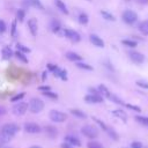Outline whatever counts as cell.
<instances>
[{
  "label": "cell",
  "instance_id": "cell-1",
  "mask_svg": "<svg viewBox=\"0 0 148 148\" xmlns=\"http://www.w3.org/2000/svg\"><path fill=\"white\" fill-rule=\"evenodd\" d=\"M44 109V102L40 98L34 97L30 99L29 102V110L32 113H39L42 110Z\"/></svg>",
  "mask_w": 148,
  "mask_h": 148
},
{
  "label": "cell",
  "instance_id": "cell-2",
  "mask_svg": "<svg viewBox=\"0 0 148 148\" xmlns=\"http://www.w3.org/2000/svg\"><path fill=\"white\" fill-rule=\"evenodd\" d=\"M18 131H20L18 125H16V124H14V123H8V124H5V125L1 127V131H0V132L13 138Z\"/></svg>",
  "mask_w": 148,
  "mask_h": 148
},
{
  "label": "cell",
  "instance_id": "cell-3",
  "mask_svg": "<svg viewBox=\"0 0 148 148\" xmlns=\"http://www.w3.org/2000/svg\"><path fill=\"white\" fill-rule=\"evenodd\" d=\"M81 133L89 139H95L98 135V130L92 125H84L81 128Z\"/></svg>",
  "mask_w": 148,
  "mask_h": 148
},
{
  "label": "cell",
  "instance_id": "cell-4",
  "mask_svg": "<svg viewBox=\"0 0 148 148\" xmlns=\"http://www.w3.org/2000/svg\"><path fill=\"white\" fill-rule=\"evenodd\" d=\"M49 117L53 123H64L67 119V114L58 110H51L49 113Z\"/></svg>",
  "mask_w": 148,
  "mask_h": 148
},
{
  "label": "cell",
  "instance_id": "cell-5",
  "mask_svg": "<svg viewBox=\"0 0 148 148\" xmlns=\"http://www.w3.org/2000/svg\"><path fill=\"white\" fill-rule=\"evenodd\" d=\"M121 18H123V21H124L125 23H127V24H133V23H135V22L138 21V14H136L135 12H133V10L127 9V10H125V12L123 13Z\"/></svg>",
  "mask_w": 148,
  "mask_h": 148
},
{
  "label": "cell",
  "instance_id": "cell-6",
  "mask_svg": "<svg viewBox=\"0 0 148 148\" xmlns=\"http://www.w3.org/2000/svg\"><path fill=\"white\" fill-rule=\"evenodd\" d=\"M28 109H29V104L28 103H25V102H18V103H16L14 106H13V112H14V114H16V116H23L27 111H28Z\"/></svg>",
  "mask_w": 148,
  "mask_h": 148
},
{
  "label": "cell",
  "instance_id": "cell-7",
  "mask_svg": "<svg viewBox=\"0 0 148 148\" xmlns=\"http://www.w3.org/2000/svg\"><path fill=\"white\" fill-rule=\"evenodd\" d=\"M64 36L67 37L69 40H72L74 43H77V42L81 40L80 34L77 31H75V30H72V29H65L64 30Z\"/></svg>",
  "mask_w": 148,
  "mask_h": 148
},
{
  "label": "cell",
  "instance_id": "cell-8",
  "mask_svg": "<svg viewBox=\"0 0 148 148\" xmlns=\"http://www.w3.org/2000/svg\"><path fill=\"white\" fill-rule=\"evenodd\" d=\"M128 57H130V59L134 64H138V65H140V64H142L145 61V56L142 53L138 52V51H131V52H128Z\"/></svg>",
  "mask_w": 148,
  "mask_h": 148
},
{
  "label": "cell",
  "instance_id": "cell-9",
  "mask_svg": "<svg viewBox=\"0 0 148 148\" xmlns=\"http://www.w3.org/2000/svg\"><path fill=\"white\" fill-rule=\"evenodd\" d=\"M24 131L27 133L35 134V133H39L42 131V128L36 123H27V124H24Z\"/></svg>",
  "mask_w": 148,
  "mask_h": 148
},
{
  "label": "cell",
  "instance_id": "cell-10",
  "mask_svg": "<svg viewBox=\"0 0 148 148\" xmlns=\"http://www.w3.org/2000/svg\"><path fill=\"white\" fill-rule=\"evenodd\" d=\"M84 101L87 103H102L103 102V96L98 94H89L84 97Z\"/></svg>",
  "mask_w": 148,
  "mask_h": 148
},
{
  "label": "cell",
  "instance_id": "cell-11",
  "mask_svg": "<svg viewBox=\"0 0 148 148\" xmlns=\"http://www.w3.org/2000/svg\"><path fill=\"white\" fill-rule=\"evenodd\" d=\"M28 28H29V31L30 34L35 37L37 35V29H38V22L36 18H29L28 20Z\"/></svg>",
  "mask_w": 148,
  "mask_h": 148
},
{
  "label": "cell",
  "instance_id": "cell-12",
  "mask_svg": "<svg viewBox=\"0 0 148 148\" xmlns=\"http://www.w3.org/2000/svg\"><path fill=\"white\" fill-rule=\"evenodd\" d=\"M89 39H90V42L95 45V46H97V47H104V42H103V39L101 38V37H98L97 35H90V37H89Z\"/></svg>",
  "mask_w": 148,
  "mask_h": 148
},
{
  "label": "cell",
  "instance_id": "cell-13",
  "mask_svg": "<svg viewBox=\"0 0 148 148\" xmlns=\"http://www.w3.org/2000/svg\"><path fill=\"white\" fill-rule=\"evenodd\" d=\"M65 57L68 59V60H71V61H81L82 60V57L80 56V54H77L76 52H73V51H68V52H66V54H65Z\"/></svg>",
  "mask_w": 148,
  "mask_h": 148
},
{
  "label": "cell",
  "instance_id": "cell-14",
  "mask_svg": "<svg viewBox=\"0 0 148 148\" xmlns=\"http://www.w3.org/2000/svg\"><path fill=\"white\" fill-rule=\"evenodd\" d=\"M23 3L27 6L35 7L37 9H44V6L42 5V2L39 0H23Z\"/></svg>",
  "mask_w": 148,
  "mask_h": 148
},
{
  "label": "cell",
  "instance_id": "cell-15",
  "mask_svg": "<svg viewBox=\"0 0 148 148\" xmlns=\"http://www.w3.org/2000/svg\"><path fill=\"white\" fill-rule=\"evenodd\" d=\"M50 28H51L52 32H59L61 29V23L57 18H52L50 22Z\"/></svg>",
  "mask_w": 148,
  "mask_h": 148
},
{
  "label": "cell",
  "instance_id": "cell-16",
  "mask_svg": "<svg viewBox=\"0 0 148 148\" xmlns=\"http://www.w3.org/2000/svg\"><path fill=\"white\" fill-rule=\"evenodd\" d=\"M44 131H45V133H46L50 138H56V136H57V134H58L57 128H56L54 126H51V125L45 126V127H44Z\"/></svg>",
  "mask_w": 148,
  "mask_h": 148
},
{
  "label": "cell",
  "instance_id": "cell-17",
  "mask_svg": "<svg viewBox=\"0 0 148 148\" xmlns=\"http://www.w3.org/2000/svg\"><path fill=\"white\" fill-rule=\"evenodd\" d=\"M65 141L67 142V143H69V145H72V146H81V141L76 138V136H74V135H67L66 138H65Z\"/></svg>",
  "mask_w": 148,
  "mask_h": 148
},
{
  "label": "cell",
  "instance_id": "cell-18",
  "mask_svg": "<svg viewBox=\"0 0 148 148\" xmlns=\"http://www.w3.org/2000/svg\"><path fill=\"white\" fill-rule=\"evenodd\" d=\"M1 53H2V58L6 59V60L10 59V58L14 56V53H13V51H12V49H10L9 46H3Z\"/></svg>",
  "mask_w": 148,
  "mask_h": 148
},
{
  "label": "cell",
  "instance_id": "cell-19",
  "mask_svg": "<svg viewBox=\"0 0 148 148\" xmlns=\"http://www.w3.org/2000/svg\"><path fill=\"white\" fill-rule=\"evenodd\" d=\"M54 3H56V7L61 12V13H64V14H68L69 12H68V9H67V6L65 5V2H62L61 0H54Z\"/></svg>",
  "mask_w": 148,
  "mask_h": 148
},
{
  "label": "cell",
  "instance_id": "cell-20",
  "mask_svg": "<svg viewBox=\"0 0 148 148\" xmlns=\"http://www.w3.org/2000/svg\"><path fill=\"white\" fill-rule=\"evenodd\" d=\"M112 114L116 116L117 118L121 119L123 121H126V120H127V114H126L125 111H123V110H113V111H112Z\"/></svg>",
  "mask_w": 148,
  "mask_h": 148
},
{
  "label": "cell",
  "instance_id": "cell-21",
  "mask_svg": "<svg viewBox=\"0 0 148 148\" xmlns=\"http://www.w3.org/2000/svg\"><path fill=\"white\" fill-rule=\"evenodd\" d=\"M77 20H79V23L80 24H83V25H86L88 22H89V16H88V14H86V13H80L79 14V16H77Z\"/></svg>",
  "mask_w": 148,
  "mask_h": 148
},
{
  "label": "cell",
  "instance_id": "cell-22",
  "mask_svg": "<svg viewBox=\"0 0 148 148\" xmlns=\"http://www.w3.org/2000/svg\"><path fill=\"white\" fill-rule=\"evenodd\" d=\"M98 91H99V94L102 95V96H105L106 98H109L110 96H111V92H110V90L104 86V84H101V86H98Z\"/></svg>",
  "mask_w": 148,
  "mask_h": 148
},
{
  "label": "cell",
  "instance_id": "cell-23",
  "mask_svg": "<svg viewBox=\"0 0 148 148\" xmlns=\"http://www.w3.org/2000/svg\"><path fill=\"white\" fill-rule=\"evenodd\" d=\"M71 113H72L73 116H75V117L80 118V119H86V118H87V114H86L83 111L79 110V109H72V110H71Z\"/></svg>",
  "mask_w": 148,
  "mask_h": 148
},
{
  "label": "cell",
  "instance_id": "cell-24",
  "mask_svg": "<svg viewBox=\"0 0 148 148\" xmlns=\"http://www.w3.org/2000/svg\"><path fill=\"white\" fill-rule=\"evenodd\" d=\"M53 74H54V76H58V77H60L61 80H64V81H66L67 80V76H66V71H64V69H60L59 67L53 72Z\"/></svg>",
  "mask_w": 148,
  "mask_h": 148
},
{
  "label": "cell",
  "instance_id": "cell-25",
  "mask_svg": "<svg viewBox=\"0 0 148 148\" xmlns=\"http://www.w3.org/2000/svg\"><path fill=\"white\" fill-rule=\"evenodd\" d=\"M14 56L20 60V61H22L23 64H28V58H27V56H25V53H23V52H20V51H16L15 53H14Z\"/></svg>",
  "mask_w": 148,
  "mask_h": 148
},
{
  "label": "cell",
  "instance_id": "cell-26",
  "mask_svg": "<svg viewBox=\"0 0 148 148\" xmlns=\"http://www.w3.org/2000/svg\"><path fill=\"white\" fill-rule=\"evenodd\" d=\"M139 30L143 34V35H148V20L143 21L139 24Z\"/></svg>",
  "mask_w": 148,
  "mask_h": 148
},
{
  "label": "cell",
  "instance_id": "cell-27",
  "mask_svg": "<svg viewBox=\"0 0 148 148\" xmlns=\"http://www.w3.org/2000/svg\"><path fill=\"white\" fill-rule=\"evenodd\" d=\"M135 120L138 123H140L141 125L143 126H148V117H145V116H136L135 117Z\"/></svg>",
  "mask_w": 148,
  "mask_h": 148
},
{
  "label": "cell",
  "instance_id": "cell-28",
  "mask_svg": "<svg viewBox=\"0 0 148 148\" xmlns=\"http://www.w3.org/2000/svg\"><path fill=\"white\" fill-rule=\"evenodd\" d=\"M101 14H102V16H103L105 20H108V21H116L114 16H113L111 13H109V12H105V10H101Z\"/></svg>",
  "mask_w": 148,
  "mask_h": 148
},
{
  "label": "cell",
  "instance_id": "cell-29",
  "mask_svg": "<svg viewBox=\"0 0 148 148\" xmlns=\"http://www.w3.org/2000/svg\"><path fill=\"white\" fill-rule=\"evenodd\" d=\"M121 43L125 45V46H128V47H135L138 45V43L135 40H131V39H123Z\"/></svg>",
  "mask_w": 148,
  "mask_h": 148
},
{
  "label": "cell",
  "instance_id": "cell-30",
  "mask_svg": "<svg viewBox=\"0 0 148 148\" xmlns=\"http://www.w3.org/2000/svg\"><path fill=\"white\" fill-rule=\"evenodd\" d=\"M24 17H25V10L24 9H17V12H16V18L20 22H22L24 20Z\"/></svg>",
  "mask_w": 148,
  "mask_h": 148
},
{
  "label": "cell",
  "instance_id": "cell-31",
  "mask_svg": "<svg viewBox=\"0 0 148 148\" xmlns=\"http://www.w3.org/2000/svg\"><path fill=\"white\" fill-rule=\"evenodd\" d=\"M42 94H43L45 97H49V98H51V99H57V98H58V95H57L56 92L51 91V90H47V91H43Z\"/></svg>",
  "mask_w": 148,
  "mask_h": 148
},
{
  "label": "cell",
  "instance_id": "cell-32",
  "mask_svg": "<svg viewBox=\"0 0 148 148\" xmlns=\"http://www.w3.org/2000/svg\"><path fill=\"white\" fill-rule=\"evenodd\" d=\"M76 66H77L79 68H82V69H87V71H92V67H91L90 65L86 64V62H81V61H77V62H76Z\"/></svg>",
  "mask_w": 148,
  "mask_h": 148
},
{
  "label": "cell",
  "instance_id": "cell-33",
  "mask_svg": "<svg viewBox=\"0 0 148 148\" xmlns=\"http://www.w3.org/2000/svg\"><path fill=\"white\" fill-rule=\"evenodd\" d=\"M16 47H17V51H20V52H23V53H29V52H30V49L27 47V46H24L23 44L17 43V44H16Z\"/></svg>",
  "mask_w": 148,
  "mask_h": 148
},
{
  "label": "cell",
  "instance_id": "cell-34",
  "mask_svg": "<svg viewBox=\"0 0 148 148\" xmlns=\"http://www.w3.org/2000/svg\"><path fill=\"white\" fill-rule=\"evenodd\" d=\"M106 132H108V134H109V136H110L111 139H113V140H118V139H119V136H118L117 132H114L112 128H109V127H108Z\"/></svg>",
  "mask_w": 148,
  "mask_h": 148
},
{
  "label": "cell",
  "instance_id": "cell-35",
  "mask_svg": "<svg viewBox=\"0 0 148 148\" xmlns=\"http://www.w3.org/2000/svg\"><path fill=\"white\" fill-rule=\"evenodd\" d=\"M109 99H111L112 102H114V103H117V104H119V105H125V103H124L119 97H117L116 95H112V94H111V96L109 97Z\"/></svg>",
  "mask_w": 148,
  "mask_h": 148
},
{
  "label": "cell",
  "instance_id": "cell-36",
  "mask_svg": "<svg viewBox=\"0 0 148 148\" xmlns=\"http://www.w3.org/2000/svg\"><path fill=\"white\" fill-rule=\"evenodd\" d=\"M87 146H88V148H103L102 143H99L97 141H89Z\"/></svg>",
  "mask_w": 148,
  "mask_h": 148
},
{
  "label": "cell",
  "instance_id": "cell-37",
  "mask_svg": "<svg viewBox=\"0 0 148 148\" xmlns=\"http://www.w3.org/2000/svg\"><path fill=\"white\" fill-rule=\"evenodd\" d=\"M24 96H25L24 92H20V94H16L15 96H13V97L10 98V101H12V102H20Z\"/></svg>",
  "mask_w": 148,
  "mask_h": 148
},
{
  "label": "cell",
  "instance_id": "cell-38",
  "mask_svg": "<svg viewBox=\"0 0 148 148\" xmlns=\"http://www.w3.org/2000/svg\"><path fill=\"white\" fill-rule=\"evenodd\" d=\"M15 35H16V20H14L10 25V36L15 37Z\"/></svg>",
  "mask_w": 148,
  "mask_h": 148
},
{
  "label": "cell",
  "instance_id": "cell-39",
  "mask_svg": "<svg viewBox=\"0 0 148 148\" xmlns=\"http://www.w3.org/2000/svg\"><path fill=\"white\" fill-rule=\"evenodd\" d=\"M94 120H95V121H96V123H97V124L101 126V128H102L103 131H105V132H106V130H108V126H106V125H105V124H104L102 120H99V119H97V118H94Z\"/></svg>",
  "mask_w": 148,
  "mask_h": 148
},
{
  "label": "cell",
  "instance_id": "cell-40",
  "mask_svg": "<svg viewBox=\"0 0 148 148\" xmlns=\"http://www.w3.org/2000/svg\"><path fill=\"white\" fill-rule=\"evenodd\" d=\"M136 84H138L139 87L143 88V89H148V82H147V81H142V80H139V81H136Z\"/></svg>",
  "mask_w": 148,
  "mask_h": 148
},
{
  "label": "cell",
  "instance_id": "cell-41",
  "mask_svg": "<svg viewBox=\"0 0 148 148\" xmlns=\"http://www.w3.org/2000/svg\"><path fill=\"white\" fill-rule=\"evenodd\" d=\"M125 106H126V108H128V109H131V110H133V111H135V112H141V109H140L139 106H136V105H132V104H125Z\"/></svg>",
  "mask_w": 148,
  "mask_h": 148
},
{
  "label": "cell",
  "instance_id": "cell-42",
  "mask_svg": "<svg viewBox=\"0 0 148 148\" xmlns=\"http://www.w3.org/2000/svg\"><path fill=\"white\" fill-rule=\"evenodd\" d=\"M7 30V24L5 23V21L0 20V34H3Z\"/></svg>",
  "mask_w": 148,
  "mask_h": 148
},
{
  "label": "cell",
  "instance_id": "cell-43",
  "mask_svg": "<svg viewBox=\"0 0 148 148\" xmlns=\"http://www.w3.org/2000/svg\"><path fill=\"white\" fill-rule=\"evenodd\" d=\"M131 148H142V143L139 141H133L131 143Z\"/></svg>",
  "mask_w": 148,
  "mask_h": 148
},
{
  "label": "cell",
  "instance_id": "cell-44",
  "mask_svg": "<svg viewBox=\"0 0 148 148\" xmlns=\"http://www.w3.org/2000/svg\"><path fill=\"white\" fill-rule=\"evenodd\" d=\"M47 68H49L51 72H54V71L58 68V66H57V65H53V64H47Z\"/></svg>",
  "mask_w": 148,
  "mask_h": 148
},
{
  "label": "cell",
  "instance_id": "cell-45",
  "mask_svg": "<svg viewBox=\"0 0 148 148\" xmlns=\"http://www.w3.org/2000/svg\"><path fill=\"white\" fill-rule=\"evenodd\" d=\"M6 113H7V109H6L5 106L0 105V117H1V116H5Z\"/></svg>",
  "mask_w": 148,
  "mask_h": 148
},
{
  "label": "cell",
  "instance_id": "cell-46",
  "mask_svg": "<svg viewBox=\"0 0 148 148\" xmlns=\"http://www.w3.org/2000/svg\"><path fill=\"white\" fill-rule=\"evenodd\" d=\"M38 89H39L40 91H47V90H51V88H50L49 86H40V87H38Z\"/></svg>",
  "mask_w": 148,
  "mask_h": 148
},
{
  "label": "cell",
  "instance_id": "cell-47",
  "mask_svg": "<svg viewBox=\"0 0 148 148\" xmlns=\"http://www.w3.org/2000/svg\"><path fill=\"white\" fill-rule=\"evenodd\" d=\"M46 77H47V72L45 71V72H43V73H42V81L44 82V81L46 80Z\"/></svg>",
  "mask_w": 148,
  "mask_h": 148
},
{
  "label": "cell",
  "instance_id": "cell-48",
  "mask_svg": "<svg viewBox=\"0 0 148 148\" xmlns=\"http://www.w3.org/2000/svg\"><path fill=\"white\" fill-rule=\"evenodd\" d=\"M61 148H73L72 147V145H69V143H61Z\"/></svg>",
  "mask_w": 148,
  "mask_h": 148
},
{
  "label": "cell",
  "instance_id": "cell-49",
  "mask_svg": "<svg viewBox=\"0 0 148 148\" xmlns=\"http://www.w3.org/2000/svg\"><path fill=\"white\" fill-rule=\"evenodd\" d=\"M139 3H141V5H146V3H148V0H136Z\"/></svg>",
  "mask_w": 148,
  "mask_h": 148
},
{
  "label": "cell",
  "instance_id": "cell-50",
  "mask_svg": "<svg viewBox=\"0 0 148 148\" xmlns=\"http://www.w3.org/2000/svg\"><path fill=\"white\" fill-rule=\"evenodd\" d=\"M30 148H42V147H39V146H31Z\"/></svg>",
  "mask_w": 148,
  "mask_h": 148
},
{
  "label": "cell",
  "instance_id": "cell-51",
  "mask_svg": "<svg viewBox=\"0 0 148 148\" xmlns=\"http://www.w3.org/2000/svg\"><path fill=\"white\" fill-rule=\"evenodd\" d=\"M88 1H91V0H88Z\"/></svg>",
  "mask_w": 148,
  "mask_h": 148
},
{
  "label": "cell",
  "instance_id": "cell-52",
  "mask_svg": "<svg viewBox=\"0 0 148 148\" xmlns=\"http://www.w3.org/2000/svg\"><path fill=\"white\" fill-rule=\"evenodd\" d=\"M126 1H130V0H126Z\"/></svg>",
  "mask_w": 148,
  "mask_h": 148
}]
</instances>
